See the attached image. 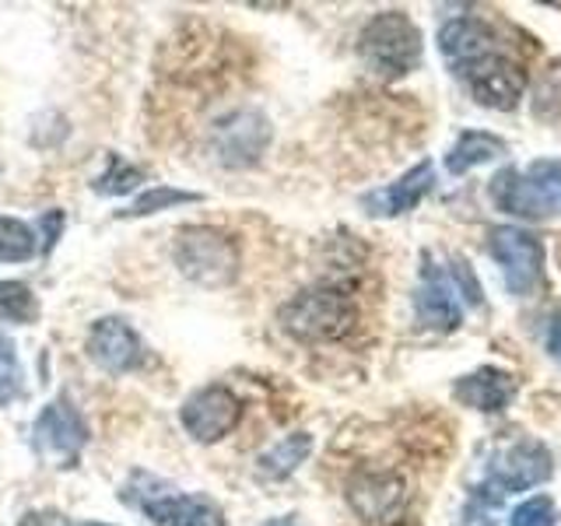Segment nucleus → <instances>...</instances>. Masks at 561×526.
<instances>
[{"instance_id":"1","label":"nucleus","mask_w":561,"mask_h":526,"mask_svg":"<svg viewBox=\"0 0 561 526\" xmlns=\"http://www.w3.org/2000/svg\"><path fill=\"white\" fill-rule=\"evenodd\" d=\"M277 320L298 341H337L355 327L358 309L344 291L320 285V288H306L295 298H288V302L280 306Z\"/></svg>"},{"instance_id":"2","label":"nucleus","mask_w":561,"mask_h":526,"mask_svg":"<svg viewBox=\"0 0 561 526\" xmlns=\"http://www.w3.org/2000/svg\"><path fill=\"white\" fill-rule=\"evenodd\" d=\"M358 49L379 78H403L421 60V32L403 11H382L365 25Z\"/></svg>"},{"instance_id":"3","label":"nucleus","mask_w":561,"mask_h":526,"mask_svg":"<svg viewBox=\"0 0 561 526\" xmlns=\"http://www.w3.org/2000/svg\"><path fill=\"white\" fill-rule=\"evenodd\" d=\"M491 201L508 215L548 218L561 210V162H537L530 169H505L491 180Z\"/></svg>"},{"instance_id":"4","label":"nucleus","mask_w":561,"mask_h":526,"mask_svg":"<svg viewBox=\"0 0 561 526\" xmlns=\"http://www.w3.org/2000/svg\"><path fill=\"white\" fill-rule=\"evenodd\" d=\"M175 267L204 288H221L239 274V245L218 228L190 225L175 236Z\"/></svg>"},{"instance_id":"5","label":"nucleus","mask_w":561,"mask_h":526,"mask_svg":"<svg viewBox=\"0 0 561 526\" xmlns=\"http://www.w3.org/2000/svg\"><path fill=\"white\" fill-rule=\"evenodd\" d=\"M88 443V425L84 418L70 408L67 400H53L39 411L35 418V428H32V446L35 456L49 467H75L78 456Z\"/></svg>"},{"instance_id":"6","label":"nucleus","mask_w":561,"mask_h":526,"mask_svg":"<svg viewBox=\"0 0 561 526\" xmlns=\"http://www.w3.org/2000/svg\"><path fill=\"white\" fill-rule=\"evenodd\" d=\"M491 256L499 260L502 277L513 295H530L540 285L543 250L523 228H495L491 232Z\"/></svg>"},{"instance_id":"7","label":"nucleus","mask_w":561,"mask_h":526,"mask_svg":"<svg viewBox=\"0 0 561 526\" xmlns=\"http://www.w3.org/2000/svg\"><path fill=\"white\" fill-rule=\"evenodd\" d=\"M551 478V456L537 443H519L513 449H505L495 464L488 470L484 491L491 502H499L505 495H516V491H526L534 484H543Z\"/></svg>"},{"instance_id":"8","label":"nucleus","mask_w":561,"mask_h":526,"mask_svg":"<svg viewBox=\"0 0 561 526\" xmlns=\"http://www.w3.org/2000/svg\"><path fill=\"white\" fill-rule=\"evenodd\" d=\"M242 418V403L225 386H204L183 403V428L197 438V443H218L228 435Z\"/></svg>"},{"instance_id":"9","label":"nucleus","mask_w":561,"mask_h":526,"mask_svg":"<svg viewBox=\"0 0 561 526\" xmlns=\"http://www.w3.org/2000/svg\"><path fill=\"white\" fill-rule=\"evenodd\" d=\"M467 84L478 102L491 105V110H513V105L523 99V88L526 78L516 64H508L502 53H491V57L473 60L470 67L456 70Z\"/></svg>"},{"instance_id":"10","label":"nucleus","mask_w":561,"mask_h":526,"mask_svg":"<svg viewBox=\"0 0 561 526\" xmlns=\"http://www.w3.org/2000/svg\"><path fill=\"white\" fill-rule=\"evenodd\" d=\"M403 499H408L403 481L390 470H362L347 481V502L365 523L393 519L403 508Z\"/></svg>"},{"instance_id":"11","label":"nucleus","mask_w":561,"mask_h":526,"mask_svg":"<svg viewBox=\"0 0 561 526\" xmlns=\"http://www.w3.org/2000/svg\"><path fill=\"white\" fill-rule=\"evenodd\" d=\"M88 355H92L105 373L123 376L134 373V368L145 362V344H140L137 330L130 323L116 320V316H105L88 333Z\"/></svg>"},{"instance_id":"12","label":"nucleus","mask_w":561,"mask_h":526,"mask_svg":"<svg viewBox=\"0 0 561 526\" xmlns=\"http://www.w3.org/2000/svg\"><path fill=\"white\" fill-rule=\"evenodd\" d=\"M271 140V127L267 119L253 110H239L232 116H225L215 127V145H218V158L225 165H253L263 155Z\"/></svg>"},{"instance_id":"13","label":"nucleus","mask_w":561,"mask_h":526,"mask_svg":"<svg viewBox=\"0 0 561 526\" xmlns=\"http://www.w3.org/2000/svg\"><path fill=\"white\" fill-rule=\"evenodd\" d=\"M432 162H421L414 165L411 172H403L400 180L393 186H382L376 193H368V197L362 201L368 215L376 218H397V215H408L411 207L421 204V197L432 190Z\"/></svg>"},{"instance_id":"14","label":"nucleus","mask_w":561,"mask_h":526,"mask_svg":"<svg viewBox=\"0 0 561 526\" xmlns=\"http://www.w3.org/2000/svg\"><path fill=\"white\" fill-rule=\"evenodd\" d=\"M438 49H443V57L453 64V70H463L473 60L499 53L491 28L484 22H473V18H456V22L443 25V32H438Z\"/></svg>"},{"instance_id":"15","label":"nucleus","mask_w":561,"mask_h":526,"mask_svg":"<svg viewBox=\"0 0 561 526\" xmlns=\"http://www.w3.org/2000/svg\"><path fill=\"white\" fill-rule=\"evenodd\" d=\"M414 309H417V320L432 327V330H456L463 320V309L456 302V291L446 281V274H438L435 267L425 271V281L414 295Z\"/></svg>"},{"instance_id":"16","label":"nucleus","mask_w":561,"mask_h":526,"mask_svg":"<svg viewBox=\"0 0 561 526\" xmlns=\"http://www.w3.org/2000/svg\"><path fill=\"white\" fill-rule=\"evenodd\" d=\"M145 508L154 526H225L221 508L204 495H162Z\"/></svg>"},{"instance_id":"17","label":"nucleus","mask_w":561,"mask_h":526,"mask_svg":"<svg viewBox=\"0 0 561 526\" xmlns=\"http://www.w3.org/2000/svg\"><path fill=\"white\" fill-rule=\"evenodd\" d=\"M516 393V379L502 368H478L473 376H463L456 382V397L473 411H502Z\"/></svg>"},{"instance_id":"18","label":"nucleus","mask_w":561,"mask_h":526,"mask_svg":"<svg viewBox=\"0 0 561 526\" xmlns=\"http://www.w3.org/2000/svg\"><path fill=\"white\" fill-rule=\"evenodd\" d=\"M309 453H312V435L295 432V435H288V438H280V443H274L267 453H260L256 470H260V478L285 481L288 473L298 470V464H306V456H309Z\"/></svg>"},{"instance_id":"19","label":"nucleus","mask_w":561,"mask_h":526,"mask_svg":"<svg viewBox=\"0 0 561 526\" xmlns=\"http://www.w3.org/2000/svg\"><path fill=\"white\" fill-rule=\"evenodd\" d=\"M502 151H505V145H502L499 137L467 130V134L453 145V151L446 155V169H449L453 175H463L467 169L481 165V162H491V158H499Z\"/></svg>"},{"instance_id":"20","label":"nucleus","mask_w":561,"mask_h":526,"mask_svg":"<svg viewBox=\"0 0 561 526\" xmlns=\"http://www.w3.org/2000/svg\"><path fill=\"white\" fill-rule=\"evenodd\" d=\"M35 253V236L25 221L0 218V263H25Z\"/></svg>"},{"instance_id":"21","label":"nucleus","mask_w":561,"mask_h":526,"mask_svg":"<svg viewBox=\"0 0 561 526\" xmlns=\"http://www.w3.org/2000/svg\"><path fill=\"white\" fill-rule=\"evenodd\" d=\"M35 295L28 285L18 281H0V323H32L35 320Z\"/></svg>"},{"instance_id":"22","label":"nucleus","mask_w":561,"mask_h":526,"mask_svg":"<svg viewBox=\"0 0 561 526\" xmlns=\"http://www.w3.org/2000/svg\"><path fill=\"white\" fill-rule=\"evenodd\" d=\"M201 201L197 193H186V190H172V186H154V190H145L140 197L123 210V218H148L154 210H165V207H175V204H193Z\"/></svg>"},{"instance_id":"23","label":"nucleus","mask_w":561,"mask_h":526,"mask_svg":"<svg viewBox=\"0 0 561 526\" xmlns=\"http://www.w3.org/2000/svg\"><path fill=\"white\" fill-rule=\"evenodd\" d=\"M137 183H140V169L127 165L119 155H110V172L99 175L95 190L105 193V197H119V193H130Z\"/></svg>"},{"instance_id":"24","label":"nucleus","mask_w":561,"mask_h":526,"mask_svg":"<svg viewBox=\"0 0 561 526\" xmlns=\"http://www.w3.org/2000/svg\"><path fill=\"white\" fill-rule=\"evenodd\" d=\"M18 393H22V365H18L11 341L0 338V408L11 403Z\"/></svg>"},{"instance_id":"25","label":"nucleus","mask_w":561,"mask_h":526,"mask_svg":"<svg viewBox=\"0 0 561 526\" xmlns=\"http://www.w3.org/2000/svg\"><path fill=\"white\" fill-rule=\"evenodd\" d=\"M554 502L548 495H534L516 508L508 526H554Z\"/></svg>"},{"instance_id":"26","label":"nucleus","mask_w":561,"mask_h":526,"mask_svg":"<svg viewBox=\"0 0 561 526\" xmlns=\"http://www.w3.org/2000/svg\"><path fill=\"white\" fill-rule=\"evenodd\" d=\"M548 351L561 362V312L551 320V330H548Z\"/></svg>"},{"instance_id":"27","label":"nucleus","mask_w":561,"mask_h":526,"mask_svg":"<svg viewBox=\"0 0 561 526\" xmlns=\"http://www.w3.org/2000/svg\"><path fill=\"white\" fill-rule=\"evenodd\" d=\"M263 526H295V523H291V519H267Z\"/></svg>"},{"instance_id":"28","label":"nucleus","mask_w":561,"mask_h":526,"mask_svg":"<svg viewBox=\"0 0 561 526\" xmlns=\"http://www.w3.org/2000/svg\"><path fill=\"white\" fill-rule=\"evenodd\" d=\"M81 526H99V523H81Z\"/></svg>"}]
</instances>
